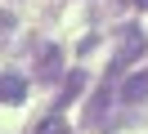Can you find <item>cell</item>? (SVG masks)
Returning <instances> with one entry per match:
<instances>
[{
	"label": "cell",
	"instance_id": "6da1fadb",
	"mask_svg": "<svg viewBox=\"0 0 148 134\" xmlns=\"http://www.w3.org/2000/svg\"><path fill=\"white\" fill-rule=\"evenodd\" d=\"M117 36H121V45H117V58H112V67H108V76H117V71H126L130 63H135L139 54L148 49V40H144V31H139L135 22H126V27H121Z\"/></svg>",
	"mask_w": 148,
	"mask_h": 134
},
{
	"label": "cell",
	"instance_id": "3957f363",
	"mask_svg": "<svg viewBox=\"0 0 148 134\" xmlns=\"http://www.w3.org/2000/svg\"><path fill=\"white\" fill-rule=\"evenodd\" d=\"M58 71H63V49L58 45H45L40 49V80H54Z\"/></svg>",
	"mask_w": 148,
	"mask_h": 134
},
{
	"label": "cell",
	"instance_id": "8992f818",
	"mask_svg": "<svg viewBox=\"0 0 148 134\" xmlns=\"http://www.w3.org/2000/svg\"><path fill=\"white\" fill-rule=\"evenodd\" d=\"M81 89H85V71H72V76H67V85H63V98H58V103H72Z\"/></svg>",
	"mask_w": 148,
	"mask_h": 134
},
{
	"label": "cell",
	"instance_id": "7a4b0ae2",
	"mask_svg": "<svg viewBox=\"0 0 148 134\" xmlns=\"http://www.w3.org/2000/svg\"><path fill=\"white\" fill-rule=\"evenodd\" d=\"M27 98V80L18 76V71H0V103H23Z\"/></svg>",
	"mask_w": 148,
	"mask_h": 134
},
{
	"label": "cell",
	"instance_id": "5b68a950",
	"mask_svg": "<svg viewBox=\"0 0 148 134\" xmlns=\"http://www.w3.org/2000/svg\"><path fill=\"white\" fill-rule=\"evenodd\" d=\"M32 134H72V130H67V121H63V116L54 112V116H45V121H40V125H36Z\"/></svg>",
	"mask_w": 148,
	"mask_h": 134
},
{
	"label": "cell",
	"instance_id": "277c9868",
	"mask_svg": "<svg viewBox=\"0 0 148 134\" xmlns=\"http://www.w3.org/2000/svg\"><path fill=\"white\" fill-rule=\"evenodd\" d=\"M139 98H148V71H135L121 85V103H139Z\"/></svg>",
	"mask_w": 148,
	"mask_h": 134
},
{
	"label": "cell",
	"instance_id": "ba28073f",
	"mask_svg": "<svg viewBox=\"0 0 148 134\" xmlns=\"http://www.w3.org/2000/svg\"><path fill=\"white\" fill-rule=\"evenodd\" d=\"M130 5H135V9H148V0H130Z\"/></svg>",
	"mask_w": 148,
	"mask_h": 134
},
{
	"label": "cell",
	"instance_id": "52a82bcc",
	"mask_svg": "<svg viewBox=\"0 0 148 134\" xmlns=\"http://www.w3.org/2000/svg\"><path fill=\"white\" fill-rule=\"evenodd\" d=\"M112 103V89H108V80H103V89L94 94V103H90V121H103V107Z\"/></svg>",
	"mask_w": 148,
	"mask_h": 134
}]
</instances>
